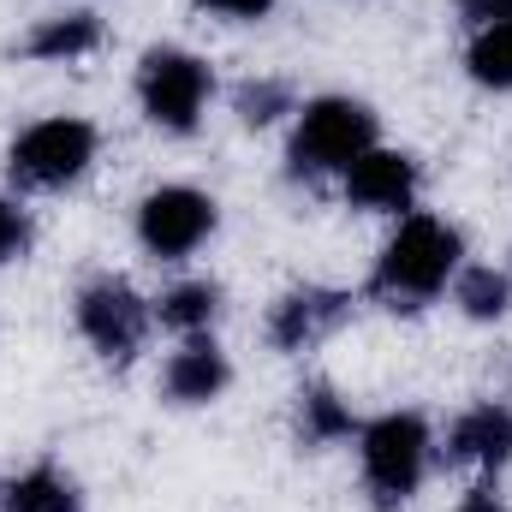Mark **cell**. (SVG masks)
Wrapping results in <instances>:
<instances>
[{"label":"cell","mask_w":512,"mask_h":512,"mask_svg":"<svg viewBox=\"0 0 512 512\" xmlns=\"http://www.w3.org/2000/svg\"><path fill=\"white\" fill-rule=\"evenodd\" d=\"M90 161H96V126L90 120H72V114L36 120L30 131H18V143L6 155L12 179L18 185H36V191H60L72 179H84Z\"/></svg>","instance_id":"obj_5"},{"label":"cell","mask_w":512,"mask_h":512,"mask_svg":"<svg viewBox=\"0 0 512 512\" xmlns=\"http://www.w3.org/2000/svg\"><path fill=\"white\" fill-rule=\"evenodd\" d=\"M447 459L453 465H477V471H501L512 459V405L483 399V405L459 411L453 429H447Z\"/></svg>","instance_id":"obj_10"},{"label":"cell","mask_w":512,"mask_h":512,"mask_svg":"<svg viewBox=\"0 0 512 512\" xmlns=\"http://www.w3.org/2000/svg\"><path fill=\"white\" fill-rule=\"evenodd\" d=\"M197 6H209V12H221V18H239V24H256V18L274 12V0H197Z\"/></svg>","instance_id":"obj_21"},{"label":"cell","mask_w":512,"mask_h":512,"mask_svg":"<svg viewBox=\"0 0 512 512\" xmlns=\"http://www.w3.org/2000/svg\"><path fill=\"white\" fill-rule=\"evenodd\" d=\"M453 512H507V501H501L495 489H471V495H465Z\"/></svg>","instance_id":"obj_22"},{"label":"cell","mask_w":512,"mask_h":512,"mask_svg":"<svg viewBox=\"0 0 512 512\" xmlns=\"http://www.w3.org/2000/svg\"><path fill=\"white\" fill-rule=\"evenodd\" d=\"M233 114H239L245 126H274L280 114H298V108H292V90H286L280 78H245V84L233 90Z\"/></svg>","instance_id":"obj_18"},{"label":"cell","mask_w":512,"mask_h":512,"mask_svg":"<svg viewBox=\"0 0 512 512\" xmlns=\"http://www.w3.org/2000/svg\"><path fill=\"white\" fill-rule=\"evenodd\" d=\"M215 221H221L215 197H203L191 185H161V191H149L137 203V239H143V251L161 256V262H185L215 233Z\"/></svg>","instance_id":"obj_6"},{"label":"cell","mask_w":512,"mask_h":512,"mask_svg":"<svg viewBox=\"0 0 512 512\" xmlns=\"http://www.w3.org/2000/svg\"><path fill=\"white\" fill-rule=\"evenodd\" d=\"M346 203L364 215H405L417 203V161L405 149H364L346 173Z\"/></svg>","instance_id":"obj_8"},{"label":"cell","mask_w":512,"mask_h":512,"mask_svg":"<svg viewBox=\"0 0 512 512\" xmlns=\"http://www.w3.org/2000/svg\"><path fill=\"white\" fill-rule=\"evenodd\" d=\"M0 512H84V501L72 477H60L54 465H30L0 483Z\"/></svg>","instance_id":"obj_13"},{"label":"cell","mask_w":512,"mask_h":512,"mask_svg":"<svg viewBox=\"0 0 512 512\" xmlns=\"http://www.w3.org/2000/svg\"><path fill=\"white\" fill-rule=\"evenodd\" d=\"M24 251H30V215H24L12 197H0V268L18 262Z\"/></svg>","instance_id":"obj_19"},{"label":"cell","mask_w":512,"mask_h":512,"mask_svg":"<svg viewBox=\"0 0 512 512\" xmlns=\"http://www.w3.org/2000/svg\"><path fill=\"white\" fill-rule=\"evenodd\" d=\"M352 310V292H334V286H292L274 298L268 310V340L280 352H310L316 340H328Z\"/></svg>","instance_id":"obj_9"},{"label":"cell","mask_w":512,"mask_h":512,"mask_svg":"<svg viewBox=\"0 0 512 512\" xmlns=\"http://www.w3.org/2000/svg\"><path fill=\"white\" fill-rule=\"evenodd\" d=\"M453 298H459V310L471 316V322H501L512 310V280L501 268H459L453 274Z\"/></svg>","instance_id":"obj_15"},{"label":"cell","mask_w":512,"mask_h":512,"mask_svg":"<svg viewBox=\"0 0 512 512\" xmlns=\"http://www.w3.org/2000/svg\"><path fill=\"white\" fill-rule=\"evenodd\" d=\"M465 268V239L459 227L435 221V215H405L399 233L382 245L376 274H370V298H382L387 310H423L429 298L447 292V280Z\"/></svg>","instance_id":"obj_1"},{"label":"cell","mask_w":512,"mask_h":512,"mask_svg":"<svg viewBox=\"0 0 512 512\" xmlns=\"http://www.w3.org/2000/svg\"><path fill=\"white\" fill-rule=\"evenodd\" d=\"M465 72H471V84H483V90H512V18L507 24H483V30L471 36Z\"/></svg>","instance_id":"obj_17"},{"label":"cell","mask_w":512,"mask_h":512,"mask_svg":"<svg viewBox=\"0 0 512 512\" xmlns=\"http://www.w3.org/2000/svg\"><path fill=\"white\" fill-rule=\"evenodd\" d=\"M233 382V370H227V352L209 340V334H191L173 358H167V370H161V393H167V405H209V399H221Z\"/></svg>","instance_id":"obj_11"},{"label":"cell","mask_w":512,"mask_h":512,"mask_svg":"<svg viewBox=\"0 0 512 512\" xmlns=\"http://www.w3.org/2000/svg\"><path fill=\"white\" fill-rule=\"evenodd\" d=\"M459 18H465V24H477V30H483V24H507L512 0H459Z\"/></svg>","instance_id":"obj_20"},{"label":"cell","mask_w":512,"mask_h":512,"mask_svg":"<svg viewBox=\"0 0 512 512\" xmlns=\"http://www.w3.org/2000/svg\"><path fill=\"white\" fill-rule=\"evenodd\" d=\"M155 316H161L167 328H179L185 340H191V334H209V322L221 316V292H215L209 280H185V286H173V292L155 304Z\"/></svg>","instance_id":"obj_16"},{"label":"cell","mask_w":512,"mask_h":512,"mask_svg":"<svg viewBox=\"0 0 512 512\" xmlns=\"http://www.w3.org/2000/svg\"><path fill=\"white\" fill-rule=\"evenodd\" d=\"M352 435H358V417L334 387L316 382L298 393V441L304 447H334V441H352Z\"/></svg>","instance_id":"obj_14"},{"label":"cell","mask_w":512,"mask_h":512,"mask_svg":"<svg viewBox=\"0 0 512 512\" xmlns=\"http://www.w3.org/2000/svg\"><path fill=\"white\" fill-rule=\"evenodd\" d=\"M364 149H376V114L352 96H316L298 108L286 161L298 179H322V173H346Z\"/></svg>","instance_id":"obj_3"},{"label":"cell","mask_w":512,"mask_h":512,"mask_svg":"<svg viewBox=\"0 0 512 512\" xmlns=\"http://www.w3.org/2000/svg\"><path fill=\"white\" fill-rule=\"evenodd\" d=\"M358 459H364V483H370L376 507L393 512L423 489L429 459H435V435L417 411H387L358 429Z\"/></svg>","instance_id":"obj_2"},{"label":"cell","mask_w":512,"mask_h":512,"mask_svg":"<svg viewBox=\"0 0 512 512\" xmlns=\"http://www.w3.org/2000/svg\"><path fill=\"white\" fill-rule=\"evenodd\" d=\"M96 42H102V18L96 12H60V18H42L24 36V54L42 60V66H66V60L96 54Z\"/></svg>","instance_id":"obj_12"},{"label":"cell","mask_w":512,"mask_h":512,"mask_svg":"<svg viewBox=\"0 0 512 512\" xmlns=\"http://www.w3.org/2000/svg\"><path fill=\"white\" fill-rule=\"evenodd\" d=\"M209 96H215L209 60H197L185 48H149L137 60V102H143V120L149 126L185 137V131H197Z\"/></svg>","instance_id":"obj_4"},{"label":"cell","mask_w":512,"mask_h":512,"mask_svg":"<svg viewBox=\"0 0 512 512\" xmlns=\"http://www.w3.org/2000/svg\"><path fill=\"white\" fill-rule=\"evenodd\" d=\"M78 334L108 358V364H126L137 358L143 334H149V304L131 292L120 274H102L78 292Z\"/></svg>","instance_id":"obj_7"}]
</instances>
